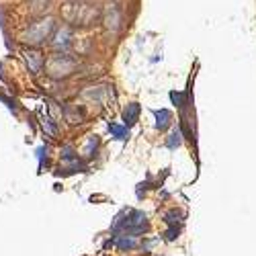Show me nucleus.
Masks as SVG:
<instances>
[{"mask_svg": "<svg viewBox=\"0 0 256 256\" xmlns=\"http://www.w3.org/2000/svg\"><path fill=\"white\" fill-rule=\"evenodd\" d=\"M56 23H54V18L48 16V18H39L37 23H33L25 33H23V41L27 46H41V44H46V41L50 39L52 31H54Z\"/></svg>", "mask_w": 256, "mask_h": 256, "instance_id": "1", "label": "nucleus"}, {"mask_svg": "<svg viewBox=\"0 0 256 256\" xmlns=\"http://www.w3.org/2000/svg\"><path fill=\"white\" fill-rule=\"evenodd\" d=\"M76 66L78 64H76L74 58H70L66 54H58L48 62V74L52 78H66V76L74 74Z\"/></svg>", "mask_w": 256, "mask_h": 256, "instance_id": "2", "label": "nucleus"}, {"mask_svg": "<svg viewBox=\"0 0 256 256\" xmlns=\"http://www.w3.org/2000/svg\"><path fill=\"white\" fill-rule=\"evenodd\" d=\"M23 58H25V64L29 66V70H31L33 74H39L41 70H44V66H46V58L41 56L37 50H27V52H23Z\"/></svg>", "mask_w": 256, "mask_h": 256, "instance_id": "3", "label": "nucleus"}, {"mask_svg": "<svg viewBox=\"0 0 256 256\" xmlns=\"http://www.w3.org/2000/svg\"><path fill=\"white\" fill-rule=\"evenodd\" d=\"M121 10L117 6H109L104 12V25H106V31H111L113 35L121 29Z\"/></svg>", "mask_w": 256, "mask_h": 256, "instance_id": "4", "label": "nucleus"}, {"mask_svg": "<svg viewBox=\"0 0 256 256\" xmlns=\"http://www.w3.org/2000/svg\"><path fill=\"white\" fill-rule=\"evenodd\" d=\"M70 39H72V31H70V27H62V29L56 33L54 48H56V50H62V52H66L68 46H70Z\"/></svg>", "mask_w": 256, "mask_h": 256, "instance_id": "5", "label": "nucleus"}, {"mask_svg": "<svg viewBox=\"0 0 256 256\" xmlns=\"http://www.w3.org/2000/svg\"><path fill=\"white\" fill-rule=\"evenodd\" d=\"M156 115V130L164 132L166 127L172 125V113H170L168 109H160V111H154Z\"/></svg>", "mask_w": 256, "mask_h": 256, "instance_id": "6", "label": "nucleus"}, {"mask_svg": "<svg viewBox=\"0 0 256 256\" xmlns=\"http://www.w3.org/2000/svg\"><path fill=\"white\" fill-rule=\"evenodd\" d=\"M140 117V104L138 102H132V104H127V109L123 111V125L125 127H130L138 121Z\"/></svg>", "mask_w": 256, "mask_h": 256, "instance_id": "7", "label": "nucleus"}, {"mask_svg": "<svg viewBox=\"0 0 256 256\" xmlns=\"http://www.w3.org/2000/svg\"><path fill=\"white\" fill-rule=\"evenodd\" d=\"M117 246L121 250H134V248H138V236H132V234H121V236H117Z\"/></svg>", "mask_w": 256, "mask_h": 256, "instance_id": "8", "label": "nucleus"}, {"mask_svg": "<svg viewBox=\"0 0 256 256\" xmlns=\"http://www.w3.org/2000/svg\"><path fill=\"white\" fill-rule=\"evenodd\" d=\"M180 142H182V132L178 130V127H174V130L170 132L168 140H166V148L168 150H176V148L180 146Z\"/></svg>", "mask_w": 256, "mask_h": 256, "instance_id": "9", "label": "nucleus"}, {"mask_svg": "<svg viewBox=\"0 0 256 256\" xmlns=\"http://www.w3.org/2000/svg\"><path fill=\"white\" fill-rule=\"evenodd\" d=\"M109 130L113 132V136L117 138V140H127V138H130V127H119V125H115V123H111L109 125Z\"/></svg>", "mask_w": 256, "mask_h": 256, "instance_id": "10", "label": "nucleus"}, {"mask_svg": "<svg viewBox=\"0 0 256 256\" xmlns=\"http://www.w3.org/2000/svg\"><path fill=\"white\" fill-rule=\"evenodd\" d=\"M96 146H98V140L96 136H90L86 146H84V156H92V150H96Z\"/></svg>", "mask_w": 256, "mask_h": 256, "instance_id": "11", "label": "nucleus"}]
</instances>
